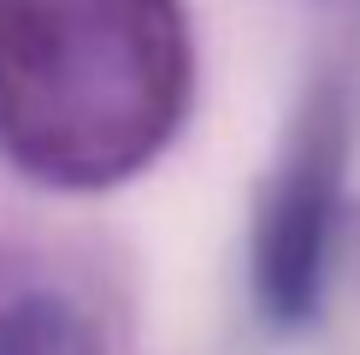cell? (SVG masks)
<instances>
[{"label":"cell","mask_w":360,"mask_h":355,"mask_svg":"<svg viewBox=\"0 0 360 355\" xmlns=\"http://www.w3.org/2000/svg\"><path fill=\"white\" fill-rule=\"evenodd\" d=\"M189 101L177 0H0V148L101 189L166 148Z\"/></svg>","instance_id":"cell-1"},{"label":"cell","mask_w":360,"mask_h":355,"mask_svg":"<svg viewBox=\"0 0 360 355\" xmlns=\"http://www.w3.org/2000/svg\"><path fill=\"white\" fill-rule=\"evenodd\" d=\"M319 255H325V189L302 178L283 189V201L266 219V243H260V285L266 302L278 314H302L319 290Z\"/></svg>","instance_id":"cell-2"},{"label":"cell","mask_w":360,"mask_h":355,"mask_svg":"<svg viewBox=\"0 0 360 355\" xmlns=\"http://www.w3.org/2000/svg\"><path fill=\"white\" fill-rule=\"evenodd\" d=\"M0 355H95L77 314L59 302H24L0 314Z\"/></svg>","instance_id":"cell-3"}]
</instances>
